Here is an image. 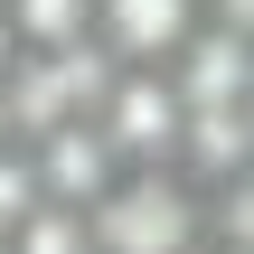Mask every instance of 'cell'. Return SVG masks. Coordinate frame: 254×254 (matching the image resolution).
<instances>
[{
  "instance_id": "obj_1",
  "label": "cell",
  "mask_w": 254,
  "mask_h": 254,
  "mask_svg": "<svg viewBox=\"0 0 254 254\" xmlns=\"http://www.w3.org/2000/svg\"><path fill=\"white\" fill-rule=\"evenodd\" d=\"M94 254H198L207 245V189L179 170H123L85 207Z\"/></svg>"
},
{
  "instance_id": "obj_2",
  "label": "cell",
  "mask_w": 254,
  "mask_h": 254,
  "mask_svg": "<svg viewBox=\"0 0 254 254\" xmlns=\"http://www.w3.org/2000/svg\"><path fill=\"white\" fill-rule=\"evenodd\" d=\"M94 132L113 141L123 170H179V132H189V104L170 75H141V66H113L104 104H94Z\"/></svg>"
},
{
  "instance_id": "obj_4",
  "label": "cell",
  "mask_w": 254,
  "mask_h": 254,
  "mask_svg": "<svg viewBox=\"0 0 254 254\" xmlns=\"http://www.w3.org/2000/svg\"><path fill=\"white\" fill-rule=\"evenodd\" d=\"M19 57H57V47H94V0H0Z\"/></svg>"
},
{
  "instance_id": "obj_6",
  "label": "cell",
  "mask_w": 254,
  "mask_h": 254,
  "mask_svg": "<svg viewBox=\"0 0 254 254\" xmlns=\"http://www.w3.org/2000/svg\"><path fill=\"white\" fill-rule=\"evenodd\" d=\"M207 19H217L226 38H245V47H254V0H207Z\"/></svg>"
},
{
  "instance_id": "obj_7",
  "label": "cell",
  "mask_w": 254,
  "mask_h": 254,
  "mask_svg": "<svg viewBox=\"0 0 254 254\" xmlns=\"http://www.w3.org/2000/svg\"><path fill=\"white\" fill-rule=\"evenodd\" d=\"M198 254H226V245H217V236H207V245H198Z\"/></svg>"
},
{
  "instance_id": "obj_3",
  "label": "cell",
  "mask_w": 254,
  "mask_h": 254,
  "mask_svg": "<svg viewBox=\"0 0 254 254\" xmlns=\"http://www.w3.org/2000/svg\"><path fill=\"white\" fill-rule=\"evenodd\" d=\"M198 28H207V0H94V47L141 75H170Z\"/></svg>"
},
{
  "instance_id": "obj_5",
  "label": "cell",
  "mask_w": 254,
  "mask_h": 254,
  "mask_svg": "<svg viewBox=\"0 0 254 254\" xmlns=\"http://www.w3.org/2000/svg\"><path fill=\"white\" fill-rule=\"evenodd\" d=\"M207 236L226 254H254V170L226 179V189H207Z\"/></svg>"
}]
</instances>
